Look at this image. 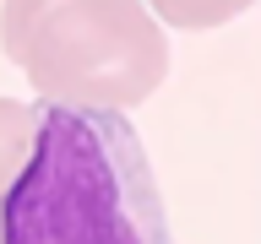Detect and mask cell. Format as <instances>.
Masks as SVG:
<instances>
[{"label":"cell","instance_id":"obj_3","mask_svg":"<svg viewBox=\"0 0 261 244\" xmlns=\"http://www.w3.org/2000/svg\"><path fill=\"white\" fill-rule=\"evenodd\" d=\"M33 130H38V103L0 98V195L11 190V179L22 174V163L33 152Z\"/></svg>","mask_w":261,"mask_h":244},{"label":"cell","instance_id":"obj_4","mask_svg":"<svg viewBox=\"0 0 261 244\" xmlns=\"http://www.w3.org/2000/svg\"><path fill=\"white\" fill-rule=\"evenodd\" d=\"M147 11H163V22H174V27H218L228 16H240L245 6L228 0V6H147Z\"/></svg>","mask_w":261,"mask_h":244},{"label":"cell","instance_id":"obj_2","mask_svg":"<svg viewBox=\"0 0 261 244\" xmlns=\"http://www.w3.org/2000/svg\"><path fill=\"white\" fill-rule=\"evenodd\" d=\"M0 49L22 65L38 103L125 114L169 76V38L136 0H11Z\"/></svg>","mask_w":261,"mask_h":244},{"label":"cell","instance_id":"obj_1","mask_svg":"<svg viewBox=\"0 0 261 244\" xmlns=\"http://www.w3.org/2000/svg\"><path fill=\"white\" fill-rule=\"evenodd\" d=\"M0 244H174L125 114L38 103L33 152L0 195Z\"/></svg>","mask_w":261,"mask_h":244}]
</instances>
